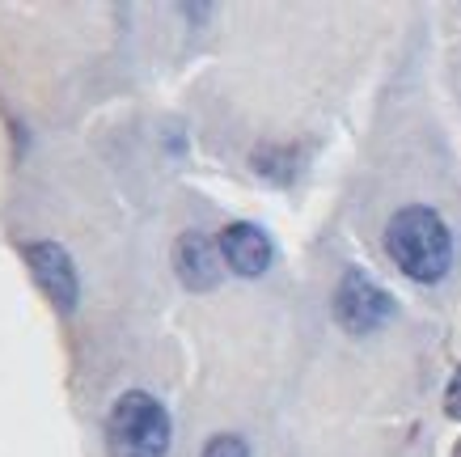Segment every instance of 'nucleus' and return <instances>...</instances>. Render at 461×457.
Listing matches in <instances>:
<instances>
[{
    "label": "nucleus",
    "mask_w": 461,
    "mask_h": 457,
    "mask_svg": "<svg viewBox=\"0 0 461 457\" xmlns=\"http://www.w3.org/2000/svg\"><path fill=\"white\" fill-rule=\"evenodd\" d=\"M199 457H250V449H246V441H241V436L221 432V436H212V441L203 444V453H199Z\"/></svg>",
    "instance_id": "0eeeda50"
},
{
    "label": "nucleus",
    "mask_w": 461,
    "mask_h": 457,
    "mask_svg": "<svg viewBox=\"0 0 461 457\" xmlns=\"http://www.w3.org/2000/svg\"><path fill=\"white\" fill-rule=\"evenodd\" d=\"M22 259H26L30 276L47 292V301L72 314L77 309V292H81V279H77V267H72L68 250L59 246V242H26L22 246Z\"/></svg>",
    "instance_id": "20e7f679"
},
{
    "label": "nucleus",
    "mask_w": 461,
    "mask_h": 457,
    "mask_svg": "<svg viewBox=\"0 0 461 457\" xmlns=\"http://www.w3.org/2000/svg\"><path fill=\"white\" fill-rule=\"evenodd\" d=\"M445 416L461 424V364L453 369V377H448V386H445Z\"/></svg>",
    "instance_id": "6e6552de"
},
{
    "label": "nucleus",
    "mask_w": 461,
    "mask_h": 457,
    "mask_svg": "<svg viewBox=\"0 0 461 457\" xmlns=\"http://www.w3.org/2000/svg\"><path fill=\"white\" fill-rule=\"evenodd\" d=\"M453 457H461V441H457V444H453Z\"/></svg>",
    "instance_id": "1a4fd4ad"
},
{
    "label": "nucleus",
    "mask_w": 461,
    "mask_h": 457,
    "mask_svg": "<svg viewBox=\"0 0 461 457\" xmlns=\"http://www.w3.org/2000/svg\"><path fill=\"white\" fill-rule=\"evenodd\" d=\"M385 254L415 284H440L453 267V233L428 204H406L385 224Z\"/></svg>",
    "instance_id": "f257e3e1"
},
{
    "label": "nucleus",
    "mask_w": 461,
    "mask_h": 457,
    "mask_svg": "<svg viewBox=\"0 0 461 457\" xmlns=\"http://www.w3.org/2000/svg\"><path fill=\"white\" fill-rule=\"evenodd\" d=\"M221 254H224V267L238 271V276L254 279V276H267L271 263H276V242L250 221H233L221 229Z\"/></svg>",
    "instance_id": "423d86ee"
},
{
    "label": "nucleus",
    "mask_w": 461,
    "mask_h": 457,
    "mask_svg": "<svg viewBox=\"0 0 461 457\" xmlns=\"http://www.w3.org/2000/svg\"><path fill=\"white\" fill-rule=\"evenodd\" d=\"M330 309H335V322L348 334H373V331H381L385 322L398 318V301H393L368 271H360V267H348V271L339 276Z\"/></svg>",
    "instance_id": "7ed1b4c3"
},
{
    "label": "nucleus",
    "mask_w": 461,
    "mask_h": 457,
    "mask_svg": "<svg viewBox=\"0 0 461 457\" xmlns=\"http://www.w3.org/2000/svg\"><path fill=\"white\" fill-rule=\"evenodd\" d=\"M174 271H178L182 288L191 292H212L224 276V254L221 242H212L208 233L199 229H186V233L174 242Z\"/></svg>",
    "instance_id": "39448f33"
},
{
    "label": "nucleus",
    "mask_w": 461,
    "mask_h": 457,
    "mask_svg": "<svg viewBox=\"0 0 461 457\" xmlns=\"http://www.w3.org/2000/svg\"><path fill=\"white\" fill-rule=\"evenodd\" d=\"M106 444L114 457H166L169 453V416L166 407L144 394L127 389L119 394L106 416Z\"/></svg>",
    "instance_id": "f03ea898"
}]
</instances>
